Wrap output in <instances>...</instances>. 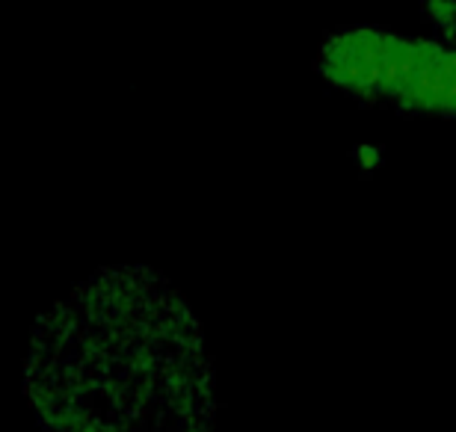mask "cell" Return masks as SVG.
Here are the masks:
<instances>
[{"label": "cell", "instance_id": "cell-1", "mask_svg": "<svg viewBox=\"0 0 456 432\" xmlns=\"http://www.w3.org/2000/svg\"><path fill=\"white\" fill-rule=\"evenodd\" d=\"M24 394L45 432H216L190 302L145 264L102 266L36 320Z\"/></svg>", "mask_w": 456, "mask_h": 432}, {"label": "cell", "instance_id": "cell-2", "mask_svg": "<svg viewBox=\"0 0 456 432\" xmlns=\"http://www.w3.org/2000/svg\"><path fill=\"white\" fill-rule=\"evenodd\" d=\"M314 69L364 104L444 118L456 110V57L433 39L350 27L321 45Z\"/></svg>", "mask_w": 456, "mask_h": 432}]
</instances>
